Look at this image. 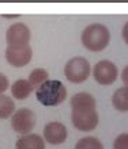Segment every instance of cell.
I'll return each instance as SVG.
<instances>
[{"label": "cell", "instance_id": "1", "mask_svg": "<svg viewBox=\"0 0 128 149\" xmlns=\"http://www.w3.org/2000/svg\"><path fill=\"white\" fill-rule=\"evenodd\" d=\"M96 106V98L89 92H78L71 98V121L76 130L91 132L97 127L100 118Z\"/></svg>", "mask_w": 128, "mask_h": 149}, {"label": "cell", "instance_id": "2", "mask_svg": "<svg viewBox=\"0 0 128 149\" xmlns=\"http://www.w3.org/2000/svg\"><path fill=\"white\" fill-rule=\"evenodd\" d=\"M80 41L87 50L102 52L110 42V31L102 23H91L82 31Z\"/></svg>", "mask_w": 128, "mask_h": 149}, {"label": "cell", "instance_id": "3", "mask_svg": "<svg viewBox=\"0 0 128 149\" xmlns=\"http://www.w3.org/2000/svg\"><path fill=\"white\" fill-rule=\"evenodd\" d=\"M37 100L42 106H59L67 98V88L60 80H46L37 90Z\"/></svg>", "mask_w": 128, "mask_h": 149}, {"label": "cell", "instance_id": "4", "mask_svg": "<svg viewBox=\"0 0 128 149\" xmlns=\"http://www.w3.org/2000/svg\"><path fill=\"white\" fill-rule=\"evenodd\" d=\"M91 73V67L87 58L84 57H74V58L68 60L65 67H64V74L68 81L74 83V84H82L89 79Z\"/></svg>", "mask_w": 128, "mask_h": 149}, {"label": "cell", "instance_id": "5", "mask_svg": "<svg viewBox=\"0 0 128 149\" xmlns=\"http://www.w3.org/2000/svg\"><path fill=\"white\" fill-rule=\"evenodd\" d=\"M93 77L101 86H112L119 77V69L116 64L109 60H101L93 67Z\"/></svg>", "mask_w": 128, "mask_h": 149}, {"label": "cell", "instance_id": "6", "mask_svg": "<svg viewBox=\"0 0 128 149\" xmlns=\"http://www.w3.org/2000/svg\"><path fill=\"white\" fill-rule=\"evenodd\" d=\"M36 126V114L30 109H19L11 117V127L19 134H29Z\"/></svg>", "mask_w": 128, "mask_h": 149}, {"label": "cell", "instance_id": "7", "mask_svg": "<svg viewBox=\"0 0 128 149\" xmlns=\"http://www.w3.org/2000/svg\"><path fill=\"white\" fill-rule=\"evenodd\" d=\"M33 50L30 45H20V46H7L6 49V60L12 67L20 68L27 65L32 61Z\"/></svg>", "mask_w": 128, "mask_h": 149}, {"label": "cell", "instance_id": "8", "mask_svg": "<svg viewBox=\"0 0 128 149\" xmlns=\"http://www.w3.org/2000/svg\"><path fill=\"white\" fill-rule=\"evenodd\" d=\"M32 38V33L29 27L22 22L11 24L6 31V41L8 46H20V45H29Z\"/></svg>", "mask_w": 128, "mask_h": 149}, {"label": "cell", "instance_id": "9", "mask_svg": "<svg viewBox=\"0 0 128 149\" xmlns=\"http://www.w3.org/2000/svg\"><path fill=\"white\" fill-rule=\"evenodd\" d=\"M44 141L51 145H60L67 140V127L61 122H49L44 127Z\"/></svg>", "mask_w": 128, "mask_h": 149}, {"label": "cell", "instance_id": "10", "mask_svg": "<svg viewBox=\"0 0 128 149\" xmlns=\"http://www.w3.org/2000/svg\"><path fill=\"white\" fill-rule=\"evenodd\" d=\"M15 149H45V141L38 134H26L16 141Z\"/></svg>", "mask_w": 128, "mask_h": 149}, {"label": "cell", "instance_id": "11", "mask_svg": "<svg viewBox=\"0 0 128 149\" xmlns=\"http://www.w3.org/2000/svg\"><path fill=\"white\" fill-rule=\"evenodd\" d=\"M112 104L120 113L128 111V87H120L115 91L112 96Z\"/></svg>", "mask_w": 128, "mask_h": 149}, {"label": "cell", "instance_id": "12", "mask_svg": "<svg viewBox=\"0 0 128 149\" xmlns=\"http://www.w3.org/2000/svg\"><path fill=\"white\" fill-rule=\"evenodd\" d=\"M33 87L32 84L29 83V80H25V79H20V80H16L14 84L11 86V94L15 99H26L29 95L32 94Z\"/></svg>", "mask_w": 128, "mask_h": 149}, {"label": "cell", "instance_id": "13", "mask_svg": "<svg viewBox=\"0 0 128 149\" xmlns=\"http://www.w3.org/2000/svg\"><path fill=\"white\" fill-rule=\"evenodd\" d=\"M15 113V103L10 96L0 94V119H7Z\"/></svg>", "mask_w": 128, "mask_h": 149}, {"label": "cell", "instance_id": "14", "mask_svg": "<svg viewBox=\"0 0 128 149\" xmlns=\"http://www.w3.org/2000/svg\"><path fill=\"white\" fill-rule=\"evenodd\" d=\"M49 77V73L42 68H36L34 71L30 72L29 74V83L32 84V87H40L42 83H45Z\"/></svg>", "mask_w": 128, "mask_h": 149}, {"label": "cell", "instance_id": "15", "mask_svg": "<svg viewBox=\"0 0 128 149\" xmlns=\"http://www.w3.org/2000/svg\"><path fill=\"white\" fill-rule=\"evenodd\" d=\"M75 149H104V146L98 138L83 137L75 144Z\"/></svg>", "mask_w": 128, "mask_h": 149}, {"label": "cell", "instance_id": "16", "mask_svg": "<svg viewBox=\"0 0 128 149\" xmlns=\"http://www.w3.org/2000/svg\"><path fill=\"white\" fill-rule=\"evenodd\" d=\"M113 149H128V133L117 136L113 142Z\"/></svg>", "mask_w": 128, "mask_h": 149}, {"label": "cell", "instance_id": "17", "mask_svg": "<svg viewBox=\"0 0 128 149\" xmlns=\"http://www.w3.org/2000/svg\"><path fill=\"white\" fill-rule=\"evenodd\" d=\"M10 87V83H8V79L6 74H3L0 72V94H3L7 91V88Z\"/></svg>", "mask_w": 128, "mask_h": 149}, {"label": "cell", "instance_id": "18", "mask_svg": "<svg viewBox=\"0 0 128 149\" xmlns=\"http://www.w3.org/2000/svg\"><path fill=\"white\" fill-rule=\"evenodd\" d=\"M121 80H123V83L125 84V87H128V65L123 69V72H121Z\"/></svg>", "mask_w": 128, "mask_h": 149}, {"label": "cell", "instance_id": "19", "mask_svg": "<svg viewBox=\"0 0 128 149\" xmlns=\"http://www.w3.org/2000/svg\"><path fill=\"white\" fill-rule=\"evenodd\" d=\"M121 34H123V39H124L125 43L128 45V22L124 24V27H123V33H121Z\"/></svg>", "mask_w": 128, "mask_h": 149}, {"label": "cell", "instance_id": "20", "mask_svg": "<svg viewBox=\"0 0 128 149\" xmlns=\"http://www.w3.org/2000/svg\"><path fill=\"white\" fill-rule=\"evenodd\" d=\"M1 16H3V18H7V19H14V18H18L19 15H18V14H15V15H7V14H3Z\"/></svg>", "mask_w": 128, "mask_h": 149}]
</instances>
